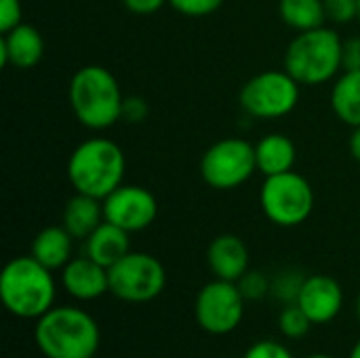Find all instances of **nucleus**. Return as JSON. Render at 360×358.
<instances>
[{
    "mask_svg": "<svg viewBox=\"0 0 360 358\" xmlns=\"http://www.w3.org/2000/svg\"><path fill=\"white\" fill-rule=\"evenodd\" d=\"M34 342L46 358H93L101 344V331L82 308L53 306L36 321Z\"/></svg>",
    "mask_w": 360,
    "mask_h": 358,
    "instance_id": "nucleus-1",
    "label": "nucleus"
},
{
    "mask_svg": "<svg viewBox=\"0 0 360 358\" xmlns=\"http://www.w3.org/2000/svg\"><path fill=\"white\" fill-rule=\"evenodd\" d=\"M57 287L53 270L32 255L11 260L0 274V300L4 308L23 321H38L55 304Z\"/></svg>",
    "mask_w": 360,
    "mask_h": 358,
    "instance_id": "nucleus-2",
    "label": "nucleus"
},
{
    "mask_svg": "<svg viewBox=\"0 0 360 358\" xmlns=\"http://www.w3.org/2000/svg\"><path fill=\"white\" fill-rule=\"evenodd\" d=\"M68 97L78 122L93 131L116 124L122 116V93L116 76L103 65H84L70 80Z\"/></svg>",
    "mask_w": 360,
    "mask_h": 358,
    "instance_id": "nucleus-3",
    "label": "nucleus"
},
{
    "mask_svg": "<svg viewBox=\"0 0 360 358\" xmlns=\"http://www.w3.org/2000/svg\"><path fill=\"white\" fill-rule=\"evenodd\" d=\"M127 171L124 152L105 137H93L76 146L68 160V179L78 194L103 200L122 186Z\"/></svg>",
    "mask_w": 360,
    "mask_h": 358,
    "instance_id": "nucleus-4",
    "label": "nucleus"
},
{
    "mask_svg": "<svg viewBox=\"0 0 360 358\" xmlns=\"http://www.w3.org/2000/svg\"><path fill=\"white\" fill-rule=\"evenodd\" d=\"M342 44L344 40L333 27H316L300 32L285 53V70L300 84H323L338 76L342 70Z\"/></svg>",
    "mask_w": 360,
    "mask_h": 358,
    "instance_id": "nucleus-5",
    "label": "nucleus"
},
{
    "mask_svg": "<svg viewBox=\"0 0 360 358\" xmlns=\"http://www.w3.org/2000/svg\"><path fill=\"white\" fill-rule=\"evenodd\" d=\"M259 205L274 226L295 228L312 215L314 190L310 181L295 171L270 175L262 184Z\"/></svg>",
    "mask_w": 360,
    "mask_h": 358,
    "instance_id": "nucleus-6",
    "label": "nucleus"
},
{
    "mask_svg": "<svg viewBox=\"0 0 360 358\" xmlns=\"http://www.w3.org/2000/svg\"><path fill=\"white\" fill-rule=\"evenodd\" d=\"M110 293L127 304H148L156 300L167 285L165 266L150 253L129 251L120 262L108 268Z\"/></svg>",
    "mask_w": 360,
    "mask_h": 358,
    "instance_id": "nucleus-7",
    "label": "nucleus"
},
{
    "mask_svg": "<svg viewBox=\"0 0 360 358\" xmlns=\"http://www.w3.org/2000/svg\"><path fill=\"white\" fill-rule=\"evenodd\" d=\"M300 101V82L287 70H266L240 89V106L251 118L274 120L291 114Z\"/></svg>",
    "mask_w": 360,
    "mask_h": 358,
    "instance_id": "nucleus-8",
    "label": "nucleus"
},
{
    "mask_svg": "<svg viewBox=\"0 0 360 358\" xmlns=\"http://www.w3.org/2000/svg\"><path fill=\"white\" fill-rule=\"evenodd\" d=\"M257 171L255 146L240 137L215 141L200 158V175L213 190L240 188Z\"/></svg>",
    "mask_w": 360,
    "mask_h": 358,
    "instance_id": "nucleus-9",
    "label": "nucleus"
},
{
    "mask_svg": "<svg viewBox=\"0 0 360 358\" xmlns=\"http://www.w3.org/2000/svg\"><path fill=\"white\" fill-rule=\"evenodd\" d=\"M245 304L236 283L215 279L196 293L194 319L209 335H228L243 323Z\"/></svg>",
    "mask_w": 360,
    "mask_h": 358,
    "instance_id": "nucleus-10",
    "label": "nucleus"
},
{
    "mask_svg": "<svg viewBox=\"0 0 360 358\" xmlns=\"http://www.w3.org/2000/svg\"><path fill=\"white\" fill-rule=\"evenodd\" d=\"M158 203L156 196L143 186H118L103 198L105 222L131 232H141L156 222Z\"/></svg>",
    "mask_w": 360,
    "mask_h": 358,
    "instance_id": "nucleus-11",
    "label": "nucleus"
},
{
    "mask_svg": "<svg viewBox=\"0 0 360 358\" xmlns=\"http://www.w3.org/2000/svg\"><path fill=\"white\" fill-rule=\"evenodd\" d=\"M295 304L304 310L312 325H327L335 321L344 308V289L333 276L312 274L306 276Z\"/></svg>",
    "mask_w": 360,
    "mask_h": 358,
    "instance_id": "nucleus-12",
    "label": "nucleus"
},
{
    "mask_svg": "<svg viewBox=\"0 0 360 358\" xmlns=\"http://www.w3.org/2000/svg\"><path fill=\"white\" fill-rule=\"evenodd\" d=\"M63 289L78 302H93L110 291L108 268L93 262L89 255L70 260L61 270Z\"/></svg>",
    "mask_w": 360,
    "mask_h": 358,
    "instance_id": "nucleus-13",
    "label": "nucleus"
},
{
    "mask_svg": "<svg viewBox=\"0 0 360 358\" xmlns=\"http://www.w3.org/2000/svg\"><path fill=\"white\" fill-rule=\"evenodd\" d=\"M44 55V40L34 25L19 23L4 32L0 38V63L2 68L13 65L17 70L34 68Z\"/></svg>",
    "mask_w": 360,
    "mask_h": 358,
    "instance_id": "nucleus-14",
    "label": "nucleus"
},
{
    "mask_svg": "<svg viewBox=\"0 0 360 358\" xmlns=\"http://www.w3.org/2000/svg\"><path fill=\"white\" fill-rule=\"evenodd\" d=\"M207 262L215 279L238 283L249 270V249L236 234H219L207 249Z\"/></svg>",
    "mask_w": 360,
    "mask_h": 358,
    "instance_id": "nucleus-15",
    "label": "nucleus"
},
{
    "mask_svg": "<svg viewBox=\"0 0 360 358\" xmlns=\"http://www.w3.org/2000/svg\"><path fill=\"white\" fill-rule=\"evenodd\" d=\"M84 249L93 262L101 264L103 268H112L131 251L129 232L103 219L101 226L86 238Z\"/></svg>",
    "mask_w": 360,
    "mask_h": 358,
    "instance_id": "nucleus-16",
    "label": "nucleus"
},
{
    "mask_svg": "<svg viewBox=\"0 0 360 358\" xmlns=\"http://www.w3.org/2000/svg\"><path fill=\"white\" fill-rule=\"evenodd\" d=\"M103 200L78 194L72 196L63 209L61 226L74 236V238H89L103 222Z\"/></svg>",
    "mask_w": 360,
    "mask_h": 358,
    "instance_id": "nucleus-17",
    "label": "nucleus"
},
{
    "mask_svg": "<svg viewBox=\"0 0 360 358\" xmlns=\"http://www.w3.org/2000/svg\"><path fill=\"white\" fill-rule=\"evenodd\" d=\"M295 143L283 135V133H270L264 135L255 143V160H257V171L264 177L270 175H281L287 171H293L295 165Z\"/></svg>",
    "mask_w": 360,
    "mask_h": 358,
    "instance_id": "nucleus-18",
    "label": "nucleus"
},
{
    "mask_svg": "<svg viewBox=\"0 0 360 358\" xmlns=\"http://www.w3.org/2000/svg\"><path fill=\"white\" fill-rule=\"evenodd\" d=\"M72 238L63 226H49L34 236L30 255L49 270H63L72 260Z\"/></svg>",
    "mask_w": 360,
    "mask_h": 358,
    "instance_id": "nucleus-19",
    "label": "nucleus"
},
{
    "mask_svg": "<svg viewBox=\"0 0 360 358\" xmlns=\"http://www.w3.org/2000/svg\"><path fill=\"white\" fill-rule=\"evenodd\" d=\"M331 108L342 122L360 127V70L344 72L331 91Z\"/></svg>",
    "mask_w": 360,
    "mask_h": 358,
    "instance_id": "nucleus-20",
    "label": "nucleus"
},
{
    "mask_svg": "<svg viewBox=\"0 0 360 358\" xmlns=\"http://www.w3.org/2000/svg\"><path fill=\"white\" fill-rule=\"evenodd\" d=\"M278 15L289 27L297 32L323 27L327 21L323 0H281Z\"/></svg>",
    "mask_w": 360,
    "mask_h": 358,
    "instance_id": "nucleus-21",
    "label": "nucleus"
},
{
    "mask_svg": "<svg viewBox=\"0 0 360 358\" xmlns=\"http://www.w3.org/2000/svg\"><path fill=\"white\" fill-rule=\"evenodd\" d=\"M312 327V321L304 314V310L297 304H287L278 317V329L289 340H300L308 335Z\"/></svg>",
    "mask_w": 360,
    "mask_h": 358,
    "instance_id": "nucleus-22",
    "label": "nucleus"
},
{
    "mask_svg": "<svg viewBox=\"0 0 360 358\" xmlns=\"http://www.w3.org/2000/svg\"><path fill=\"white\" fill-rule=\"evenodd\" d=\"M238 289L243 293V298L247 302H262L270 291H272V283L270 279L259 272V270H247L240 279H238Z\"/></svg>",
    "mask_w": 360,
    "mask_h": 358,
    "instance_id": "nucleus-23",
    "label": "nucleus"
},
{
    "mask_svg": "<svg viewBox=\"0 0 360 358\" xmlns=\"http://www.w3.org/2000/svg\"><path fill=\"white\" fill-rule=\"evenodd\" d=\"M306 276L297 274V272H283L274 279L272 283V291L276 293L278 300L287 302V304H295L297 302V295H300V289L304 285Z\"/></svg>",
    "mask_w": 360,
    "mask_h": 358,
    "instance_id": "nucleus-24",
    "label": "nucleus"
},
{
    "mask_svg": "<svg viewBox=\"0 0 360 358\" xmlns=\"http://www.w3.org/2000/svg\"><path fill=\"white\" fill-rule=\"evenodd\" d=\"M327 21L335 25H346L359 19V0H323Z\"/></svg>",
    "mask_w": 360,
    "mask_h": 358,
    "instance_id": "nucleus-25",
    "label": "nucleus"
},
{
    "mask_svg": "<svg viewBox=\"0 0 360 358\" xmlns=\"http://www.w3.org/2000/svg\"><path fill=\"white\" fill-rule=\"evenodd\" d=\"M169 4L186 17H205L215 13L224 0H169Z\"/></svg>",
    "mask_w": 360,
    "mask_h": 358,
    "instance_id": "nucleus-26",
    "label": "nucleus"
},
{
    "mask_svg": "<svg viewBox=\"0 0 360 358\" xmlns=\"http://www.w3.org/2000/svg\"><path fill=\"white\" fill-rule=\"evenodd\" d=\"M243 358H293V354L274 340H262L255 342L253 346H249V350L245 352Z\"/></svg>",
    "mask_w": 360,
    "mask_h": 358,
    "instance_id": "nucleus-27",
    "label": "nucleus"
},
{
    "mask_svg": "<svg viewBox=\"0 0 360 358\" xmlns=\"http://www.w3.org/2000/svg\"><path fill=\"white\" fill-rule=\"evenodd\" d=\"M148 112H150V108H148L143 97H124L120 120L131 122V124H139L148 118Z\"/></svg>",
    "mask_w": 360,
    "mask_h": 358,
    "instance_id": "nucleus-28",
    "label": "nucleus"
},
{
    "mask_svg": "<svg viewBox=\"0 0 360 358\" xmlns=\"http://www.w3.org/2000/svg\"><path fill=\"white\" fill-rule=\"evenodd\" d=\"M21 23V2L19 0H0V32H8Z\"/></svg>",
    "mask_w": 360,
    "mask_h": 358,
    "instance_id": "nucleus-29",
    "label": "nucleus"
},
{
    "mask_svg": "<svg viewBox=\"0 0 360 358\" xmlns=\"http://www.w3.org/2000/svg\"><path fill=\"white\" fill-rule=\"evenodd\" d=\"M342 70H360V38H348L342 44Z\"/></svg>",
    "mask_w": 360,
    "mask_h": 358,
    "instance_id": "nucleus-30",
    "label": "nucleus"
},
{
    "mask_svg": "<svg viewBox=\"0 0 360 358\" xmlns=\"http://www.w3.org/2000/svg\"><path fill=\"white\" fill-rule=\"evenodd\" d=\"M124 6L135 15H152L160 11L169 0H122Z\"/></svg>",
    "mask_w": 360,
    "mask_h": 358,
    "instance_id": "nucleus-31",
    "label": "nucleus"
},
{
    "mask_svg": "<svg viewBox=\"0 0 360 358\" xmlns=\"http://www.w3.org/2000/svg\"><path fill=\"white\" fill-rule=\"evenodd\" d=\"M350 154L360 162V127H356L350 135Z\"/></svg>",
    "mask_w": 360,
    "mask_h": 358,
    "instance_id": "nucleus-32",
    "label": "nucleus"
},
{
    "mask_svg": "<svg viewBox=\"0 0 360 358\" xmlns=\"http://www.w3.org/2000/svg\"><path fill=\"white\" fill-rule=\"evenodd\" d=\"M348 358H360V340L354 344V348H352V352H350Z\"/></svg>",
    "mask_w": 360,
    "mask_h": 358,
    "instance_id": "nucleus-33",
    "label": "nucleus"
},
{
    "mask_svg": "<svg viewBox=\"0 0 360 358\" xmlns=\"http://www.w3.org/2000/svg\"><path fill=\"white\" fill-rule=\"evenodd\" d=\"M306 358H335V357H331V354H310V357H306Z\"/></svg>",
    "mask_w": 360,
    "mask_h": 358,
    "instance_id": "nucleus-34",
    "label": "nucleus"
},
{
    "mask_svg": "<svg viewBox=\"0 0 360 358\" xmlns=\"http://www.w3.org/2000/svg\"><path fill=\"white\" fill-rule=\"evenodd\" d=\"M356 314H359V321H360V293H359V300H356Z\"/></svg>",
    "mask_w": 360,
    "mask_h": 358,
    "instance_id": "nucleus-35",
    "label": "nucleus"
},
{
    "mask_svg": "<svg viewBox=\"0 0 360 358\" xmlns=\"http://www.w3.org/2000/svg\"><path fill=\"white\" fill-rule=\"evenodd\" d=\"M359 23H360V0H359Z\"/></svg>",
    "mask_w": 360,
    "mask_h": 358,
    "instance_id": "nucleus-36",
    "label": "nucleus"
},
{
    "mask_svg": "<svg viewBox=\"0 0 360 358\" xmlns=\"http://www.w3.org/2000/svg\"><path fill=\"white\" fill-rule=\"evenodd\" d=\"M93 358H99V357H97V354H95V357H93Z\"/></svg>",
    "mask_w": 360,
    "mask_h": 358,
    "instance_id": "nucleus-37",
    "label": "nucleus"
}]
</instances>
